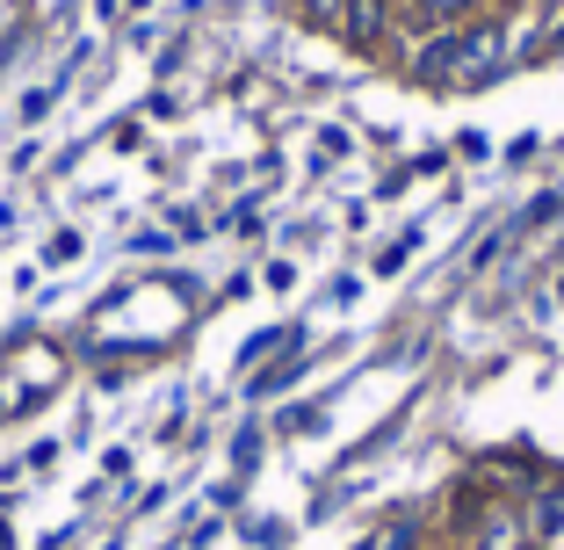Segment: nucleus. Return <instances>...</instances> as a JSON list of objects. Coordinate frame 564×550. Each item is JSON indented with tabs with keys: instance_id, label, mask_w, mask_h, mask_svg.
<instances>
[{
	"instance_id": "2",
	"label": "nucleus",
	"mask_w": 564,
	"mask_h": 550,
	"mask_svg": "<svg viewBox=\"0 0 564 550\" xmlns=\"http://www.w3.org/2000/svg\"><path fill=\"white\" fill-rule=\"evenodd\" d=\"M420 15H456V8H470V0H413Z\"/></svg>"
},
{
	"instance_id": "1",
	"label": "nucleus",
	"mask_w": 564,
	"mask_h": 550,
	"mask_svg": "<svg viewBox=\"0 0 564 550\" xmlns=\"http://www.w3.org/2000/svg\"><path fill=\"white\" fill-rule=\"evenodd\" d=\"M377 22H383V0H355L348 36H355V44H369V36H377Z\"/></svg>"
},
{
	"instance_id": "3",
	"label": "nucleus",
	"mask_w": 564,
	"mask_h": 550,
	"mask_svg": "<svg viewBox=\"0 0 564 550\" xmlns=\"http://www.w3.org/2000/svg\"><path fill=\"white\" fill-rule=\"evenodd\" d=\"M312 8H326V0H312Z\"/></svg>"
},
{
	"instance_id": "4",
	"label": "nucleus",
	"mask_w": 564,
	"mask_h": 550,
	"mask_svg": "<svg viewBox=\"0 0 564 550\" xmlns=\"http://www.w3.org/2000/svg\"><path fill=\"white\" fill-rule=\"evenodd\" d=\"M529 550H535V543H529Z\"/></svg>"
}]
</instances>
